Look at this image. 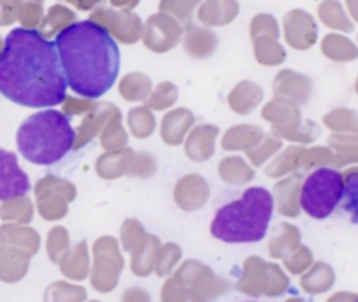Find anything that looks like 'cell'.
Returning a JSON list of instances; mask_svg holds the SVG:
<instances>
[{
    "label": "cell",
    "mask_w": 358,
    "mask_h": 302,
    "mask_svg": "<svg viewBox=\"0 0 358 302\" xmlns=\"http://www.w3.org/2000/svg\"><path fill=\"white\" fill-rule=\"evenodd\" d=\"M65 73L55 42L34 28H14L0 49V93L30 108L55 107L66 96Z\"/></svg>",
    "instance_id": "1"
},
{
    "label": "cell",
    "mask_w": 358,
    "mask_h": 302,
    "mask_svg": "<svg viewBox=\"0 0 358 302\" xmlns=\"http://www.w3.org/2000/svg\"><path fill=\"white\" fill-rule=\"evenodd\" d=\"M66 84L84 98H100L115 84L121 51L110 31L93 20L76 21L55 38Z\"/></svg>",
    "instance_id": "2"
},
{
    "label": "cell",
    "mask_w": 358,
    "mask_h": 302,
    "mask_svg": "<svg viewBox=\"0 0 358 302\" xmlns=\"http://www.w3.org/2000/svg\"><path fill=\"white\" fill-rule=\"evenodd\" d=\"M273 206L268 189L250 187L240 199L219 208L210 231L224 243H257L268 233Z\"/></svg>",
    "instance_id": "3"
},
{
    "label": "cell",
    "mask_w": 358,
    "mask_h": 302,
    "mask_svg": "<svg viewBox=\"0 0 358 302\" xmlns=\"http://www.w3.org/2000/svg\"><path fill=\"white\" fill-rule=\"evenodd\" d=\"M76 129L69 117L55 108L37 112L21 122L16 133V143L21 156L34 164L58 163L72 150Z\"/></svg>",
    "instance_id": "4"
},
{
    "label": "cell",
    "mask_w": 358,
    "mask_h": 302,
    "mask_svg": "<svg viewBox=\"0 0 358 302\" xmlns=\"http://www.w3.org/2000/svg\"><path fill=\"white\" fill-rule=\"evenodd\" d=\"M343 196V175L332 168H318L301 187V208L313 219H327L341 205Z\"/></svg>",
    "instance_id": "5"
},
{
    "label": "cell",
    "mask_w": 358,
    "mask_h": 302,
    "mask_svg": "<svg viewBox=\"0 0 358 302\" xmlns=\"http://www.w3.org/2000/svg\"><path fill=\"white\" fill-rule=\"evenodd\" d=\"M28 191L30 180L17 164V157L9 150L0 149V201L23 198Z\"/></svg>",
    "instance_id": "6"
},
{
    "label": "cell",
    "mask_w": 358,
    "mask_h": 302,
    "mask_svg": "<svg viewBox=\"0 0 358 302\" xmlns=\"http://www.w3.org/2000/svg\"><path fill=\"white\" fill-rule=\"evenodd\" d=\"M343 208L350 213L353 224H358V173H350L345 180Z\"/></svg>",
    "instance_id": "7"
},
{
    "label": "cell",
    "mask_w": 358,
    "mask_h": 302,
    "mask_svg": "<svg viewBox=\"0 0 358 302\" xmlns=\"http://www.w3.org/2000/svg\"><path fill=\"white\" fill-rule=\"evenodd\" d=\"M2 45H3V42H2V41H0V49H2Z\"/></svg>",
    "instance_id": "8"
},
{
    "label": "cell",
    "mask_w": 358,
    "mask_h": 302,
    "mask_svg": "<svg viewBox=\"0 0 358 302\" xmlns=\"http://www.w3.org/2000/svg\"><path fill=\"white\" fill-rule=\"evenodd\" d=\"M248 302H254V301H248Z\"/></svg>",
    "instance_id": "9"
}]
</instances>
